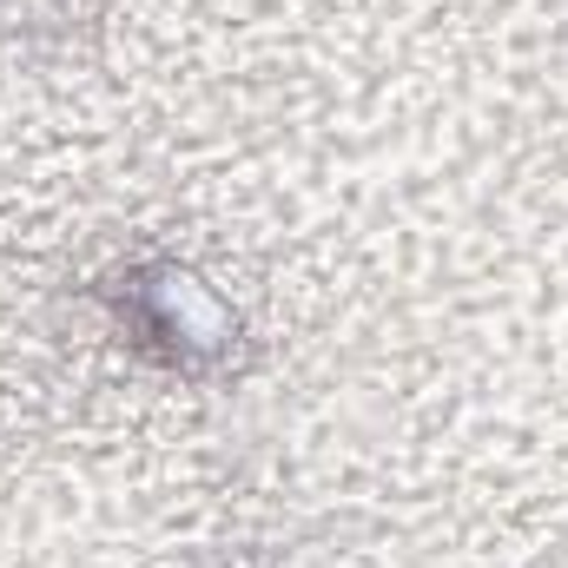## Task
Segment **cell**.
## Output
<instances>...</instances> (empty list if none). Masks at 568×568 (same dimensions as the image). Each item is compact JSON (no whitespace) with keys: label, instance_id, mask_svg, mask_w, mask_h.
<instances>
[{"label":"cell","instance_id":"6da1fadb","mask_svg":"<svg viewBox=\"0 0 568 568\" xmlns=\"http://www.w3.org/2000/svg\"><path fill=\"white\" fill-rule=\"evenodd\" d=\"M120 324H133V344L159 351L172 371H205L232 344V317L199 278L179 265H140L120 278Z\"/></svg>","mask_w":568,"mask_h":568}]
</instances>
